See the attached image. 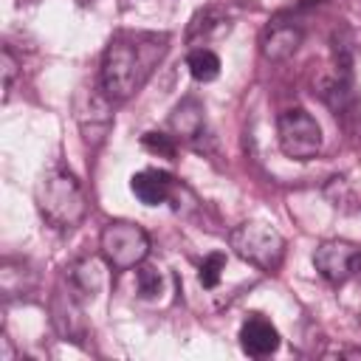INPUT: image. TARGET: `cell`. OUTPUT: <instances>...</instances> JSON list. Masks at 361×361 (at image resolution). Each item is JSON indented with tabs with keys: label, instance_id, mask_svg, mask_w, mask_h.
Listing matches in <instances>:
<instances>
[{
	"label": "cell",
	"instance_id": "cell-6",
	"mask_svg": "<svg viewBox=\"0 0 361 361\" xmlns=\"http://www.w3.org/2000/svg\"><path fill=\"white\" fill-rule=\"evenodd\" d=\"M73 116L79 124V133L85 138V144H90L93 149L104 144L110 127H113V99L99 87H82L73 99Z\"/></svg>",
	"mask_w": 361,
	"mask_h": 361
},
{
	"label": "cell",
	"instance_id": "cell-19",
	"mask_svg": "<svg viewBox=\"0 0 361 361\" xmlns=\"http://www.w3.org/2000/svg\"><path fill=\"white\" fill-rule=\"evenodd\" d=\"M0 73H3V102H8L11 85H14V76H17V59L8 48H3V54H0Z\"/></svg>",
	"mask_w": 361,
	"mask_h": 361
},
{
	"label": "cell",
	"instance_id": "cell-5",
	"mask_svg": "<svg viewBox=\"0 0 361 361\" xmlns=\"http://www.w3.org/2000/svg\"><path fill=\"white\" fill-rule=\"evenodd\" d=\"M279 149L293 161H310L322 152V127L305 107H290L276 118Z\"/></svg>",
	"mask_w": 361,
	"mask_h": 361
},
{
	"label": "cell",
	"instance_id": "cell-1",
	"mask_svg": "<svg viewBox=\"0 0 361 361\" xmlns=\"http://www.w3.org/2000/svg\"><path fill=\"white\" fill-rule=\"evenodd\" d=\"M169 48L166 34L155 31H118L104 48L99 85L113 102H124L141 90L155 65Z\"/></svg>",
	"mask_w": 361,
	"mask_h": 361
},
{
	"label": "cell",
	"instance_id": "cell-16",
	"mask_svg": "<svg viewBox=\"0 0 361 361\" xmlns=\"http://www.w3.org/2000/svg\"><path fill=\"white\" fill-rule=\"evenodd\" d=\"M135 282H138V296L141 299H155L164 288V279H161L158 268H152V265H138Z\"/></svg>",
	"mask_w": 361,
	"mask_h": 361
},
{
	"label": "cell",
	"instance_id": "cell-2",
	"mask_svg": "<svg viewBox=\"0 0 361 361\" xmlns=\"http://www.w3.org/2000/svg\"><path fill=\"white\" fill-rule=\"evenodd\" d=\"M37 209L54 228H73L87 214V197L73 172L51 166L37 183Z\"/></svg>",
	"mask_w": 361,
	"mask_h": 361
},
{
	"label": "cell",
	"instance_id": "cell-15",
	"mask_svg": "<svg viewBox=\"0 0 361 361\" xmlns=\"http://www.w3.org/2000/svg\"><path fill=\"white\" fill-rule=\"evenodd\" d=\"M54 324L59 327L62 336H71V338L82 336V319H79V310L73 305V296H68L62 310H59V305H54Z\"/></svg>",
	"mask_w": 361,
	"mask_h": 361
},
{
	"label": "cell",
	"instance_id": "cell-18",
	"mask_svg": "<svg viewBox=\"0 0 361 361\" xmlns=\"http://www.w3.org/2000/svg\"><path fill=\"white\" fill-rule=\"evenodd\" d=\"M141 144H144V149H149V152H155V155H161V158H175V152H178L175 135L155 133V130H152V133H144Z\"/></svg>",
	"mask_w": 361,
	"mask_h": 361
},
{
	"label": "cell",
	"instance_id": "cell-12",
	"mask_svg": "<svg viewBox=\"0 0 361 361\" xmlns=\"http://www.w3.org/2000/svg\"><path fill=\"white\" fill-rule=\"evenodd\" d=\"M68 279L73 285L76 293L82 296H96L102 282H104V274H102V262L93 259V257H85V259H76L71 268H68Z\"/></svg>",
	"mask_w": 361,
	"mask_h": 361
},
{
	"label": "cell",
	"instance_id": "cell-11",
	"mask_svg": "<svg viewBox=\"0 0 361 361\" xmlns=\"http://www.w3.org/2000/svg\"><path fill=\"white\" fill-rule=\"evenodd\" d=\"M169 127H172V133H175L178 138H186V141L197 138V135L203 133V127H206L203 104H200L195 96L180 99V102L172 107V113H169Z\"/></svg>",
	"mask_w": 361,
	"mask_h": 361
},
{
	"label": "cell",
	"instance_id": "cell-8",
	"mask_svg": "<svg viewBox=\"0 0 361 361\" xmlns=\"http://www.w3.org/2000/svg\"><path fill=\"white\" fill-rule=\"evenodd\" d=\"M302 39H305V31L290 17H282L279 14V17H274L262 28V34H259V51H262V56L268 62H285V59H290L299 51Z\"/></svg>",
	"mask_w": 361,
	"mask_h": 361
},
{
	"label": "cell",
	"instance_id": "cell-13",
	"mask_svg": "<svg viewBox=\"0 0 361 361\" xmlns=\"http://www.w3.org/2000/svg\"><path fill=\"white\" fill-rule=\"evenodd\" d=\"M186 68L195 82H214L220 76V56L212 48H195L186 56Z\"/></svg>",
	"mask_w": 361,
	"mask_h": 361
},
{
	"label": "cell",
	"instance_id": "cell-17",
	"mask_svg": "<svg viewBox=\"0 0 361 361\" xmlns=\"http://www.w3.org/2000/svg\"><path fill=\"white\" fill-rule=\"evenodd\" d=\"M223 271H226V254L212 251V254L200 262V285H203V288H217Z\"/></svg>",
	"mask_w": 361,
	"mask_h": 361
},
{
	"label": "cell",
	"instance_id": "cell-3",
	"mask_svg": "<svg viewBox=\"0 0 361 361\" xmlns=\"http://www.w3.org/2000/svg\"><path fill=\"white\" fill-rule=\"evenodd\" d=\"M231 251L262 274H276L285 262V237L268 223H240L228 231Z\"/></svg>",
	"mask_w": 361,
	"mask_h": 361
},
{
	"label": "cell",
	"instance_id": "cell-9",
	"mask_svg": "<svg viewBox=\"0 0 361 361\" xmlns=\"http://www.w3.org/2000/svg\"><path fill=\"white\" fill-rule=\"evenodd\" d=\"M240 347L254 358H265L279 350V330L259 313H251L240 327Z\"/></svg>",
	"mask_w": 361,
	"mask_h": 361
},
{
	"label": "cell",
	"instance_id": "cell-10",
	"mask_svg": "<svg viewBox=\"0 0 361 361\" xmlns=\"http://www.w3.org/2000/svg\"><path fill=\"white\" fill-rule=\"evenodd\" d=\"M130 189L144 206H158V203H166L172 197L175 178H169L161 169H141L130 178Z\"/></svg>",
	"mask_w": 361,
	"mask_h": 361
},
{
	"label": "cell",
	"instance_id": "cell-14",
	"mask_svg": "<svg viewBox=\"0 0 361 361\" xmlns=\"http://www.w3.org/2000/svg\"><path fill=\"white\" fill-rule=\"evenodd\" d=\"M214 28H228V25H226V17H220L217 8H203V11H197L195 20H192V25H189V42H195L197 37L206 42V39L214 34Z\"/></svg>",
	"mask_w": 361,
	"mask_h": 361
},
{
	"label": "cell",
	"instance_id": "cell-7",
	"mask_svg": "<svg viewBox=\"0 0 361 361\" xmlns=\"http://www.w3.org/2000/svg\"><path fill=\"white\" fill-rule=\"evenodd\" d=\"M313 265L330 285H344L347 279L361 274V245L347 240H327L313 251Z\"/></svg>",
	"mask_w": 361,
	"mask_h": 361
},
{
	"label": "cell",
	"instance_id": "cell-4",
	"mask_svg": "<svg viewBox=\"0 0 361 361\" xmlns=\"http://www.w3.org/2000/svg\"><path fill=\"white\" fill-rule=\"evenodd\" d=\"M102 259L113 271L138 268L149 254V234L130 220H110L99 234Z\"/></svg>",
	"mask_w": 361,
	"mask_h": 361
}]
</instances>
